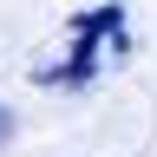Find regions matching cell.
I'll return each instance as SVG.
<instances>
[{
    "label": "cell",
    "instance_id": "6da1fadb",
    "mask_svg": "<svg viewBox=\"0 0 157 157\" xmlns=\"http://www.w3.org/2000/svg\"><path fill=\"white\" fill-rule=\"evenodd\" d=\"M131 59V20L118 0H105V7H78L66 26H59V46L39 52L33 66V85H52V92H85L98 85L105 72H118Z\"/></svg>",
    "mask_w": 157,
    "mask_h": 157
},
{
    "label": "cell",
    "instance_id": "7a4b0ae2",
    "mask_svg": "<svg viewBox=\"0 0 157 157\" xmlns=\"http://www.w3.org/2000/svg\"><path fill=\"white\" fill-rule=\"evenodd\" d=\"M7 144H13V111L0 105V151H7Z\"/></svg>",
    "mask_w": 157,
    "mask_h": 157
}]
</instances>
